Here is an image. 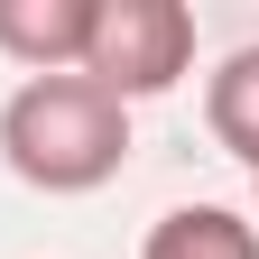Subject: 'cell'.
<instances>
[{"mask_svg":"<svg viewBox=\"0 0 259 259\" xmlns=\"http://www.w3.org/2000/svg\"><path fill=\"white\" fill-rule=\"evenodd\" d=\"M0 167L37 194H93L130 167V111L83 74H28L0 102Z\"/></svg>","mask_w":259,"mask_h":259,"instance_id":"obj_1","label":"cell"},{"mask_svg":"<svg viewBox=\"0 0 259 259\" xmlns=\"http://www.w3.org/2000/svg\"><path fill=\"white\" fill-rule=\"evenodd\" d=\"M93 0H0V56L28 74H83Z\"/></svg>","mask_w":259,"mask_h":259,"instance_id":"obj_3","label":"cell"},{"mask_svg":"<svg viewBox=\"0 0 259 259\" xmlns=\"http://www.w3.org/2000/svg\"><path fill=\"white\" fill-rule=\"evenodd\" d=\"M185 65H194V10H185V0H93L83 83H102L120 111L176 93Z\"/></svg>","mask_w":259,"mask_h":259,"instance_id":"obj_2","label":"cell"},{"mask_svg":"<svg viewBox=\"0 0 259 259\" xmlns=\"http://www.w3.org/2000/svg\"><path fill=\"white\" fill-rule=\"evenodd\" d=\"M139 259H259V222L232 204H176L148 222Z\"/></svg>","mask_w":259,"mask_h":259,"instance_id":"obj_4","label":"cell"},{"mask_svg":"<svg viewBox=\"0 0 259 259\" xmlns=\"http://www.w3.org/2000/svg\"><path fill=\"white\" fill-rule=\"evenodd\" d=\"M204 130H213V148H232L259 176V47H232L204 74Z\"/></svg>","mask_w":259,"mask_h":259,"instance_id":"obj_5","label":"cell"},{"mask_svg":"<svg viewBox=\"0 0 259 259\" xmlns=\"http://www.w3.org/2000/svg\"><path fill=\"white\" fill-rule=\"evenodd\" d=\"M250 185H259V176H250Z\"/></svg>","mask_w":259,"mask_h":259,"instance_id":"obj_6","label":"cell"}]
</instances>
